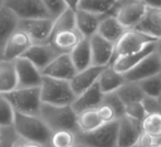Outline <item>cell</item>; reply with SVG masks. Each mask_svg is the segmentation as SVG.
I'll return each instance as SVG.
<instances>
[{
    "mask_svg": "<svg viewBox=\"0 0 161 147\" xmlns=\"http://www.w3.org/2000/svg\"><path fill=\"white\" fill-rule=\"evenodd\" d=\"M13 126L15 127L19 136L24 139L43 144L44 147H52L53 131L40 116L15 112Z\"/></svg>",
    "mask_w": 161,
    "mask_h": 147,
    "instance_id": "1",
    "label": "cell"
},
{
    "mask_svg": "<svg viewBox=\"0 0 161 147\" xmlns=\"http://www.w3.org/2000/svg\"><path fill=\"white\" fill-rule=\"evenodd\" d=\"M39 116L53 132L70 131L75 134L79 132L78 114L74 112L72 106H54L43 103Z\"/></svg>",
    "mask_w": 161,
    "mask_h": 147,
    "instance_id": "2",
    "label": "cell"
},
{
    "mask_svg": "<svg viewBox=\"0 0 161 147\" xmlns=\"http://www.w3.org/2000/svg\"><path fill=\"white\" fill-rule=\"evenodd\" d=\"M40 95L43 103L54 106H70L77 97L70 87L69 80L57 79L45 75H43Z\"/></svg>",
    "mask_w": 161,
    "mask_h": 147,
    "instance_id": "3",
    "label": "cell"
},
{
    "mask_svg": "<svg viewBox=\"0 0 161 147\" xmlns=\"http://www.w3.org/2000/svg\"><path fill=\"white\" fill-rule=\"evenodd\" d=\"M4 97L8 99V102L10 103V106L15 112L39 116L40 107L43 104L40 95V87H30V88L18 87L11 92L5 93Z\"/></svg>",
    "mask_w": 161,
    "mask_h": 147,
    "instance_id": "4",
    "label": "cell"
},
{
    "mask_svg": "<svg viewBox=\"0 0 161 147\" xmlns=\"http://www.w3.org/2000/svg\"><path fill=\"white\" fill-rule=\"evenodd\" d=\"M75 142L87 147H117L118 146V121L104 123L92 132H78Z\"/></svg>",
    "mask_w": 161,
    "mask_h": 147,
    "instance_id": "5",
    "label": "cell"
},
{
    "mask_svg": "<svg viewBox=\"0 0 161 147\" xmlns=\"http://www.w3.org/2000/svg\"><path fill=\"white\" fill-rule=\"evenodd\" d=\"M147 6L140 0H116L108 14L114 15L126 29H133L146 16Z\"/></svg>",
    "mask_w": 161,
    "mask_h": 147,
    "instance_id": "6",
    "label": "cell"
},
{
    "mask_svg": "<svg viewBox=\"0 0 161 147\" xmlns=\"http://www.w3.org/2000/svg\"><path fill=\"white\" fill-rule=\"evenodd\" d=\"M157 41L158 40H156L155 38L148 36L147 34H145L135 28L127 29L122 34V36L118 39V41L114 44V58L113 59H116L117 57L137 53V52L145 49L147 45H150L152 43H157Z\"/></svg>",
    "mask_w": 161,
    "mask_h": 147,
    "instance_id": "7",
    "label": "cell"
},
{
    "mask_svg": "<svg viewBox=\"0 0 161 147\" xmlns=\"http://www.w3.org/2000/svg\"><path fill=\"white\" fill-rule=\"evenodd\" d=\"M54 18H34L23 19L19 23V28L26 31L33 43H49L53 30Z\"/></svg>",
    "mask_w": 161,
    "mask_h": 147,
    "instance_id": "8",
    "label": "cell"
},
{
    "mask_svg": "<svg viewBox=\"0 0 161 147\" xmlns=\"http://www.w3.org/2000/svg\"><path fill=\"white\" fill-rule=\"evenodd\" d=\"M158 74H161V58L157 50H155L146 58H143L131 70L125 73V77L128 82H140Z\"/></svg>",
    "mask_w": 161,
    "mask_h": 147,
    "instance_id": "9",
    "label": "cell"
},
{
    "mask_svg": "<svg viewBox=\"0 0 161 147\" xmlns=\"http://www.w3.org/2000/svg\"><path fill=\"white\" fill-rule=\"evenodd\" d=\"M5 6H8L20 20L50 16L42 0H5Z\"/></svg>",
    "mask_w": 161,
    "mask_h": 147,
    "instance_id": "10",
    "label": "cell"
},
{
    "mask_svg": "<svg viewBox=\"0 0 161 147\" xmlns=\"http://www.w3.org/2000/svg\"><path fill=\"white\" fill-rule=\"evenodd\" d=\"M34 43L30 35L19 28L11 34V36L8 39L6 44L4 45L3 52H1V58L8 59V60H16L18 58L23 57L24 53Z\"/></svg>",
    "mask_w": 161,
    "mask_h": 147,
    "instance_id": "11",
    "label": "cell"
},
{
    "mask_svg": "<svg viewBox=\"0 0 161 147\" xmlns=\"http://www.w3.org/2000/svg\"><path fill=\"white\" fill-rule=\"evenodd\" d=\"M92 50V63L98 67H107L112 64L114 58V43L107 40L98 33L89 38Z\"/></svg>",
    "mask_w": 161,
    "mask_h": 147,
    "instance_id": "12",
    "label": "cell"
},
{
    "mask_svg": "<svg viewBox=\"0 0 161 147\" xmlns=\"http://www.w3.org/2000/svg\"><path fill=\"white\" fill-rule=\"evenodd\" d=\"M59 54H62V53L52 43H34L24 53L23 57L29 59L38 69L43 70Z\"/></svg>",
    "mask_w": 161,
    "mask_h": 147,
    "instance_id": "13",
    "label": "cell"
},
{
    "mask_svg": "<svg viewBox=\"0 0 161 147\" xmlns=\"http://www.w3.org/2000/svg\"><path fill=\"white\" fill-rule=\"evenodd\" d=\"M142 122L125 116L118 119V146L117 147H133L142 134Z\"/></svg>",
    "mask_w": 161,
    "mask_h": 147,
    "instance_id": "14",
    "label": "cell"
},
{
    "mask_svg": "<svg viewBox=\"0 0 161 147\" xmlns=\"http://www.w3.org/2000/svg\"><path fill=\"white\" fill-rule=\"evenodd\" d=\"M42 73L45 77H52V78L63 79V80H70L75 75L77 69L73 64L70 54L62 53L53 62H50V64H48L42 70Z\"/></svg>",
    "mask_w": 161,
    "mask_h": 147,
    "instance_id": "15",
    "label": "cell"
},
{
    "mask_svg": "<svg viewBox=\"0 0 161 147\" xmlns=\"http://www.w3.org/2000/svg\"><path fill=\"white\" fill-rule=\"evenodd\" d=\"M16 72H18V82L21 88L30 87H40L43 82V73L38 69L29 59L20 57L15 60Z\"/></svg>",
    "mask_w": 161,
    "mask_h": 147,
    "instance_id": "16",
    "label": "cell"
},
{
    "mask_svg": "<svg viewBox=\"0 0 161 147\" xmlns=\"http://www.w3.org/2000/svg\"><path fill=\"white\" fill-rule=\"evenodd\" d=\"M103 97H104V93L101 90L98 83H96L83 93L78 94L70 106L73 107L77 114L88 109H97L102 104Z\"/></svg>",
    "mask_w": 161,
    "mask_h": 147,
    "instance_id": "17",
    "label": "cell"
},
{
    "mask_svg": "<svg viewBox=\"0 0 161 147\" xmlns=\"http://www.w3.org/2000/svg\"><path fill=\"white\" fill-rule=\"evenodd\" d=\"M104 67H98V65H91L83 70H79L75 73V75L69 80L70 87L75 95L83 93L88 88H91L93 84L98 82V78L102 73Z\"/></svg>",
    "mask_w": 161,
    "mask_h": 147,
    "instance_id": "18",
    "label": "cell"
},
{
    "mask_svg": "<svg viewBox=\"0 0 161 147\" xmlns=\"http://www.w3.org/2000/svg\"><path fill=\"white\" fill-rule=\"evenodd\" d=\"M103 16L104 15H99V14L77 9L75 10V23H77V29L82 34V36L89 39L91 36L97 34Z\"/></svg>",
    "mask_w": 161,
    "mask_h": 147,
    "instance_id": "19",
    "label": "cell"
},
{
    "mask_svg": "<svg viewBox=\"0 0 161 147\" xmlns=\"http://www.w3.org/2000/svg\"><path fill=\"white\" fill-rule=\"evenodd\" d=\"M158 43V41H157ZM157 43H152L150 45H147L145 49L133 53V54H127V55H122V57H117L116 59H113L112 62V67L119 72V73H127L128 70H131L133 67H136L143 58H146L148 54H151L152 52H155L157 49Z\"/></svg>",
    "mask_w": 161,
    "mask_h": 147,
    "instance_id": "20",
    "label": "cell"
},
{
    "mask_svg": "<svg viewBox=\"0 0 161 147\" xmlns=\"http://www.w3.org/2000/svg\"><path fill=\"white\" fill-rule=\"evenodd\" d=\"M19 87L15 60L0 58V94L9 93Z\"/></svg>",
    "mask_w": 161,
    "mask_h": 147,
    "instance_id": "21",
    "label": "cell"
},
{
    "mask_svg": "<svg viewBox=\"0 0 161 147\" xmlns=\"http://www.w3.org/2000/svg\"><path fill=\"white\" fill-rule=\"evenodd\" d=\"M127 82L126 77L123 73L117 72L111 64L104 67V69L102 70L99 78H98V85L101 88V90L107 94V93H112L116 92L119 87H122L125 83Z\"/></svg>",
    "mask_w": 161,
    "mask_h": 147,
    "instance_id": "22",
    "label": "cell"
},
{
    "mask_svg": "<svg viewBox=\"0 0 161 147\" xmlns=\"http://www.w3.org/2000/svg\"><path fill=\"white\" fill-rule=\"evenodd\" d=\"M19 23L20 19L8 6L0 8V53L11 34L19 29Z\"/></svg>",
    "mask_w": 161,
    "mask_h": 147,
    "instance_id": "23",
    "label": "cell"
},
{
    "mask_svg": "<svg viewBox=\"0 0 161 147\" xmlns=\"http://www.w3.org/2000/svg\"><path fill=\"white\" fill-rule=\"evenodd\" d=\"M126 30L127 29L118 21V19L114 15L106 14L101 20V24H99L97 33L99 35H102L103 38H106L107 40L116 44Z\"/></svg>",
    "mask_w": 161,
    "mask_h": 147,
    "instance_id": "24",
    "label": "cell"
},
{
    "mask_svg": "<svg viewBox=\"0 0 161 147\" xmlns=\"http://www.w3.org/2000/svg\"><path fill=\"white\" fill-rule=\"evenodd\" d=\"M83 39L82 34L78 29L73 30H63L52 35L49 43H52L60 53H70L72 49Z\"/></svg>",
    "mask_w": 161,
    "mask_h": 147,
    "instance_id": "25",
    "label": "cell"
},
{
    "mask_svg": "<svg viewBox=\"0 0 161 147\" xmlns=\"http://www.w3.org/2000/svg\"><path fill=\"white\" fill-rule=\"evenodd\" d=\"M70 58L73 60V64L77 69V72L83 70L91 65H93L92 63V50H91V43L89 39L83 38L69 53Z\"/></svg>",
    "mask_w": 161,
    "mask_h": 147,
    "instance_id": "26",
    "label": "cell"
},
{
    "mask_svg": "<svg viewBox=\"0 0 161 147\" xmlns=\"http://www.w3.org/2000/svg\"><path fill=\"white\" fill-rule=\"evenodd\" d=\"M117 94L122 99L125 104H131V103H137L142 102V99L146 97L143 90L141 89L138 82H126L122 87H119L117 90Z\"/></svg>",
    "mask_w": 161,
    "mask_h": 147,
    "instance_id": "27",
    "label": "cell"
},
{
    "mask_svg": "<svg viewBox=\"0 0 161 147\" xmlns=\"http://www.w3.org/2000/svg\"><path fill=\"white\" fill-rule=\"evenodd\" d=\"M104 122L98 114L97 109H88L84 112L78 113V127L79 132H92L101 126H103Z\"/></svg>",
    "mask_w": 161,
    "mask_h": 147,
    "instance_id": "28",
    "label": "cell"
},
{
    "mask_svg": "<svg viewBox=\"0 0 161 147\" xmlns=\"http://www.w3.org/2000/svg\"><path fill=\"white\" fill-rule=\"evenodd\" d=\"M77 29V23H75V10L67 8L64 11H62L58 16L54 18L53 23V30L52 35L55 33L63 31V30H73ZM52 38V36H50Z\"/></svg>",
    "mask_w": 161,
    "mask_h": 147,
    "instance_id": "29",
    "label": "cell"
},
{
    "mask_svg": "<svg viewBox=\"0 0 161 147\" xmlns=\"http://www.w3.org/2000/svg\"><path fill=\"white\" fill-rule=\"evenodd\" d=\"M112 5V3H108L106 0H80L78 9L99 15H106L111 11Z\"/></svg>",
    "mask_w": 161,
    "mask_h": 147,
    "instance_id": "30",
    "label": "cell"
},
{
    "mask_svg": "<svg viewBox=\"0 0 161 147\" xmlns=\"http://www.w3.org/2000/svg\"><path fill=\"white\" fill-rule=\"evenodd\" d=\"M142 131L157 141L161 139V113L147 114L142 121Z\"/></svg>",
    "mask_w": 161,
    "mask_h": 147,
    "instance_id": "31",
    "label": "cell"
},
{
    "mask_svg": "<svg viewBox=\"0 0 161 147\" xmlns=\"http://www.w3.org/2000/svg\"><path fill=\"white\" fill-rule=\"evenodd\" d=\"M138 84L146 95L156 97V98L160 97V94H161V74L140 80Z\"/></svg>",
    "mask_w": 161,
    "mask_h": 147,
    "instance_id": "32",
    "label": "cell"
},
{
    "mask_svg": "<svg viewBox=\"0 0 161 147\" xmlns=\"http://www.w3.org/2000/svg\"><path fill=\"white\" fill-rule=\"evenodd\" d=\"M102 103L109 106L114 111V113L117 116V119H121L122 117L126 116V104L122 102V99L119 98L117 92H112V93L104 94Z\"/></svg>",
    "mask_w": 161,
    "mask_h": 147,
    "instance_id": "33",
    "label": "cell"
},
{
    "mask_svg": "<svg viewBox=\"0 0 161 147\" xmlns=\"http://www.w3.org/2000/svg\"><path fill=\"white\" fill-rule=\"evenodd\" d=\"M75 144V133L70 131L53 132L52 147H73Z\"/></svg>",
    "mask_w": 161,
    "mask_h": 147,
    "instance_id": "34",
    "label": "cell"
},
{
    "mask_svg": "<svg viewBox=\"0 0 161 147\" xmlns=\"http://www.w3.org/2000/svg\"><path fill=\"white\" fill-rule=\"evenodd\" d=\"M14 113L15 111L8 99L4 97V94H0V127L11 126L14 122Z\"/></svg>",
    "mask_w": 161,
    "mask_h": 147,
    "instance_id": "35",
    "label": "cell"
},
{
    "mask_svg": "<svg viewBox=\"0 0 161 147\" xmlns=\"http://www.w3.org/2000/svg\"><path fill=\"white\" fill-rule=\"evenodd\" d=\"M135 29H137V30H140V31L147 34L148 36L155 38L156 40H160V39H161V28H158L156 24H153L147 16H145V18L137 24V26H136Z\"/></svg>",
    "mask_w": 161,
    "mask_h": 147,
    "instance_id": "36",
    "label": "cell"
},
{
    "mask_svg": "<svg viewBox=\"0 0 161 147\" xmlns=\"http://www.w3.org/2000/svg\"><path fill=\"white\" fill-rule=\"evenodd\" d=\"M19 133L16 132L15 127L5 126L1 127V134H0V147H13L15 141L19 138Z\"/></svg>",
    "mask_w": 161,
    "mask_h": 147,
    "instance_id": "37",
    "label": "cell"
},
{
    "mask_svg": "<svg viewBox=\"0 0 161 147\" xmlns=\"http://www.w3.org/2000/svg\"><path fill=\"white\" fill-rule=\"evenodd\" d=\"M42 3L44 4L45 9L48 10V13L52 18L58 16L62 11H64L67 9L64 0H42Z\"/></svg>",
    "mask_w": 161,
    "mask_h": 147,
    "instance_id": "38",
    "label": "cell"
},
{
    "mask_svg": "<svg viewBox=\"0 0 161 147\" xmlns=\"http://www.w3.org/2000/svg\"><path fill=\"white\" fill-rule=\"evenodd\" d=\"M126 116H130V117L142 122L147 114H146V111L142 106V102H137V103L126 104Z\"/></svg>",
    "mask_w": 161,
    "mask_h": 147,
    "instance_id": "39",
    "label": "cell"
},
{
    "mask_svg": "<svg viewBox=\"0 0 161 147\" xmlns=\"http://www.w3.org/2000/svg\"><path fill=\"white\" fill-rule=\"evenodd\" d=\"M142 106L146 111V114H155V113H161V104L158 98L156 97H148L146 95L142 99Z\"/></svg>",
    "mask_w": 161,
    "mask_h": 147,
    "instance_id": "40",
    "label": "cell"
},
{
    "mask_svg": "<svg viewBox=\"0 0 161 147\" xmlns=\"http://www.w3.org/2000/svg\"><path fill=\"white\" fill-rule=\"evenodd\" d=\"M97 111H98V114H99V117L102 118V121L104 122V123H109V122H113V121H118L117 119V116H116V113H114V111L109 107V106H107V104H101L98 108H97Z\"/></svg>",
    "mask_w": 161,
    "mask_h": 147,
    "instance_id": "41",
    "label": "cell"
},
{
    "mask_svg": "<svg viewBox=\"0 0 161 147\" xmlns=\"http://www.w3.org/2000/svg\"><path fill=\"white\" fill-rule=\"evenodd\" d=\"M156 143H157V139L155 137L142 132L141 137L138 138V141L136 143V147H153Z\"/></svg>",
    "mask_w": 161,
    "mask_h": 147,
    "instance_id": "42",
    "label": "cell"
},
{
    "mask_svg": "<svg viewBox=\"0 0 161 147\" xmlns=\"http://www.w3.org/2000/svg\"><path fill=\"white\" fill-rule=\"evenodd\" d=\"M146 16L156 24L158 28H161V8H147Z\"/></svg>",
    "mask_w": 161,
    "mask_h": 147,
    "instance_id": "43",
    "label": "cell"
},
{
    "mask_svg": "<svg viewBox=\"0 0 161 147\" xmlns=\"http://www.w3.org/2000/svg\"><path fill=\"white\" fill-rule=\"evenodd\" d=\"M147 8H161V0H140Z\"/></svg>",
    "mask_w": 161,
    "mask_h": 147,
    "instance_id": "44",
    "label": "cell"
},
{
    "mask_svg": "<svg viewBox=\"0 0 161 147\" xmlns=\"http://www.w3.org/2000/svg\"><path fill=\"white\" fill-rule=\"evenodd\" d=\"M79 1H80V0H64V3H65V5H67V8L73 9V10H77V9H78Z\"/></svg>",
    "mask_w": 161,
    "mask_h": 147,
    "instance_id": "45",
    "label": "cell"
},
{
    "mask_svg": "<svg viewBox=\"0 0 161 147\" xmlns=\"http://www.w3.org/2000/svg\"><path fill=\"white\" fill-rule=\"evenodd\" d=\"M28 142H29V141L24 139L23 137H19V138L15 141V143H14V146H13V147H26Z\"/></svg>",
    "mask_w": 161,
    "mask_h": 147,
    "instance_id": "46",
    "label": "cell"
},
{
    "mask_svg": "<svg viewBox=\"0 0 161 147\" xmlns=\"http://www.w3.org/2000/svg\"><path fill=\"white\" fill-rule=\"evenodd\" d=\"M26 147H44L43 144H39V143H34V142H28Z\"/></svg>",
    "mask_w": 161,
    "mask_h": 147,
    "instance_id": "47",
    "label": "cell"
},
{
    "mask_svg": "<svg viewBox=\"0 0 161 147\" xmlns=\"http://www.w3.org/2000/svg\"><path fill=\"white\" fill-rule=\"evenodd\" d=\"M156 50H157V53H158V55H160V58H161V44L157 43V49H156Z\"/></svg>",
    "mask_w": 161,
    "mask_h": 147,
    "instance_id": "48",
    "label": "cell"
},
{
    "mask_svg": "<svg viewBox=\"0 0 161 147\" xmlns=\"http://www.w3.org/2000/svg\"><path fill=\"white\" fill-rule=\"evenodd\" d=\"M74 147H87V146H84V144H80V143H77V142H75Z\"/></svg>",
    "mask_w": 161,
    "mask_h": 147,
    "instance_id": "49",
    "label": "cell"
},
{
    "mask_svg": "<svg viewBox=\"0 0 161 147\" xmlns=\"http://www.w3.org/2000/svg\"><path fill=\"white\" fill-rule=\"evenodd\" d=\"M153 147H161V139H160V141H157V143H156Z\"/></svg>",
    "mask_w": 161,
    "mask_h": 147,
    "instance_id": "50",
    "label": "cell"
},
{
    "mask_svg": "<svg viewBox=\"0 0 161 147\" xmlns=\"http://www.w3.org/2000/svg\"><path fill=\"white\" fill-rule=\"evenodd\" d=\"M5 5V0H0V8Z\"/></svg>",
    "mask_w": 161,
    "mask_h": 147,
    "instance_id": "51",
    "label": "cell"
},
{
    "mask_svg": "<svg viewBox=\"0 0 161 147\" xmlns=\"http://www.w3.org/2000/svg\"><path fill=\"white\" fill-rule=\"evenodd\" d=\"M106 1H108V3H112V4H114V1H116V0H106Z\"/></svg>",
    "mask_w": 161,
    "mask_h": 147,
    "instance_id": "52",
    "label": "cell"
},
{
    "mask_svg": "<svg viewBox=\"0 0 161 147\" xmlns=\"http://www.w3.org/2000/svg\"><path fill=\"white\" fill-rule=\"evenodd\" d=\"M158 101H160V104H161V94H160V97H158Z\"/></svg>",
    "mask_w": 161,
    "mask_h": 147,
    "instance_id": "53",
    "label": "cell"
},
{
    "mask_svg": "<svg viewBox=\"0 0 161 147\" xmlns=\"http://www.w3.org/2000/svg\"><path fill=\"white\" fill-rule=\"evenodd\" d=\"M158 44H161V39H160V40H158Z\"/></svg>",
    "mask_w": 161,
    "mask_h": 147,
    "instance_id": "54",
    "label": "cell"
},
{
    "mask_svg": "<svg viewBox=\"0 0 161 147\" xmlns=\"http://www.w3.org/2000/svg\"><path fill=\"white\" fill-rule=\"evenodd\" d=\"M0 134H1V127H0Z\"/></svg>",
    "mask_w": 161,
    "mask_h": 147,
    "instance_id": "55",
    "label": "cell"
},
{
    "mask_svg": "<svg viewBox=\"0 0 161 147\" xmlns=\"http://www.w3.org/2000/svg\"><path fill=\"white\" fill-rule=\"evenodd\" d=\"M0 58H1V53H0Z\"/></svg>",
    "mask_w": 161,
    "mask_h": 147,
    "instance_id": "56",
    "label": "cell"
},
{
    "mask_svg": "<svg viewBox=\"0 0 161 147\" xmlns=\"http://www.w3.org/2000/svg\"><path fill=\"white\" fill-rule=\"evenodd\" d=\"M133 147H136V146H133Z\"/></svg>",
    "mask_w": 161,
    "mask_h": 147,
    "instance_id": "57",
    "label": "cell"
},
{
    "mask_svg": "<svg viewBox=\"0 0 161 147\" xmlns=\"http://www.w3.org/2000/svg\"><path fill=\"white\" fill-rule=\"evenodd\" d=\"M73 147H74V146H73Z\"/></svg>",
    "mask_w": 161,
    "mask_h": 147,
    "instance_id": "58",
    "label": "cell"
}]
</instances>
